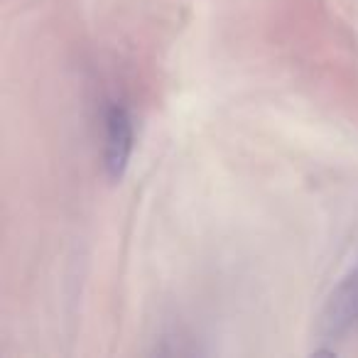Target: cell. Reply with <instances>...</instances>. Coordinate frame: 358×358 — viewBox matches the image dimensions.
Here are the masks:
<instances>
[{"label": "cell", "instance_id": "obj_2", "mask_svg": "<svg viewBox=\"0 0 358 358\" xmlns=\"http://www.w3.org/2000/svg\"><path fill=\"white\" fill-rule=\"evenodd\" d=\"M135 148V128L125 106H113L106 113L103 130V167L110 179L123 177Z\"/></svg>", "mask_w": 358, "mask_h": 358}, {"label": "cell", "instance_id": "obj_1", "mask_svg": "<svg viewBox=\"0 0 358 358\" xmlns=\"http://www.w3.org/2000/svg\"><path fill=\"white\" fill-rule=\"evenodd\" d=\"M319 341L324 346H338L353 331H358V260L348 275L329 294L319 317Z\"/></svg>", "mask_w": 358, "mask_h": 358}]
</instances>
